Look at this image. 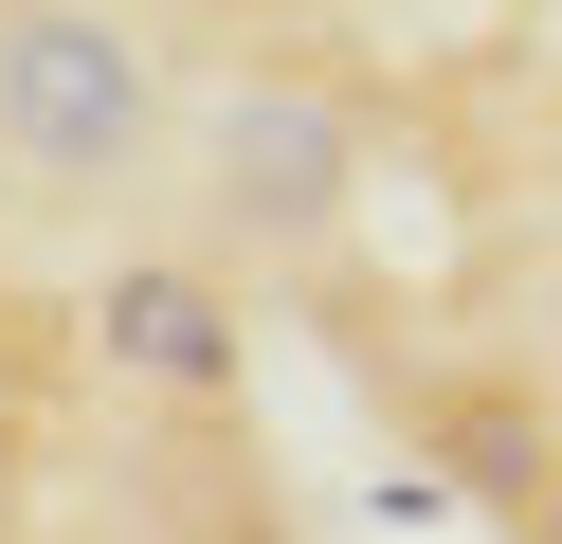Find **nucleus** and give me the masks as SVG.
<instances>
[{"label":"nucleus","instance_id":"obj_1","mask_svg":"<svg viewBox=\"0 0 562 544\" xmlns=\"http://www.w3.org/2000/svg\"><path fill=\"white\" fill-rule=\"evenodd\" d=\"M164 145V73L127 19H91V0H0V181H55V200H91V181H127Z\"/></svg>","mask_w":562,"mask_h":544},{"label":"nucleus","instance_id":"obj_2","mask_svg":"<svg viewBox=\"0 0 562 544\" xmlns=\"http://www.w3.org/2000/svg\"><path fill=\"white\" fill-rule=\"evenodd\" d=\"M91 345H110L146 399H200V418L236 399V309H218V273H182V254H127V273L91 290Z\"/></svg>","mask_w":562,"mask_h":544},{"label":"nucleus","instance_id":"obj_3","mask_svg":"<svg viewBox=\"0 0 562 544\" xmlns=\"http://www.w3.org/2000/svg\"><path fill=\"white\" fill-rule=\"evenodd\" d=\"M327 164H345V127H327L308 91L218 109V181H236V218H308V200H327Z\"/></svg>","mask_w":562,"mask_h":544},{"label":"nucleus","instance_id":"obj_4","mask_svg":"<svg viewBox=\"0 0 562 544\" xmlns=\"http://www.w3.org/2000/svg\"><path fill=\"white\" fill-rule=\"evenodd\" d=\"M453 471H472L490 508H544V418H526V399H472V418H453Z\"/></svg>","mask_w":562,"mask_h":544},{"label":"nucleus","instance_id":"obj_5","mask_svg":"<svg viewBox=\"0 0 562 544\" xmlns=\"http://www.w3.org/2000/svg\"><path fill=\"white\" fill-rule=\"evenodd\" d=\"M236 544H272V526H236Z\"/></svg>","mask_w":562,"mask_h":544}]
</instances>
